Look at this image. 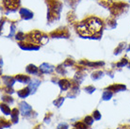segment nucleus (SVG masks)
<instances>
[{"instance_id": "2", "label": "nucleus", "mask_w": 130, "mask_h": 129, "mask_svg": "<svg viewBox=\"0 0 130 129\" xmlns=\"http://www.w3.org/2000/svg\"><path fill=\"white\" fill-rule=\"evenodd\" d=\"M20 109H21V112L23 113L24 115H28L31 112V107L25 102L20 104Z\"/></svg>"}, {"instance_id": "18", "label": "nucleus", "mask_w": 130, "mask_h": 129, "mask_svg": "<svg viewBox=\"0 0 130 129\" xmlns=\"http://www.w3.org/2000/svg\"><path fill=\"white\" fill-rule=\"evenodd\" d=\"M74 129H78V128H76V127H75V128H74Z\"/></svg>"}, {"instance_id": "12", "label": "nucleus", "mask_w": 130, "mask_h": 129, "mask_svg": "<svg viewBox=\"0 0 130 129\" xmlns=\"http://www.w3.org/2000/svg\"><path fill=\"white\" fill-rule=\"evenodd\" d=\"M93 119L96 120V121H98V120L101 119V113H99V111H94L93 112Z\"/></svg>"}, {"instance_id": "14", "label": "nucleus", "mask_w": 130, "mask_h": 129, "mask_svg": "<svg viewBox=\"0 0 130 129\" xmlns=\"http://www.w3.org/2000/svg\"><path fill=\"white\" fill-rule=\"evenodd\" d=\"M68 128H69V126L66 123H61L58 126V129H68Z\"/></svg>"}, {"instance_id": "11", "label": "nucleus", "mask_w": 130, "mask_h": 129, "mask_svg": "<svg viewBox=\"0 0 130 129\" xmlns=\"http://www.w3.org/2000/svg\"><path fill=\"white\" fill-rule=\"evenodd\" d=\"M111 96H112V93H111L110 91H106L104 93V95H103V99L104 100H109L111 98Z\"/></svg>"}, {"instance_id": "15", "label": "nucleus", "mask_w": 130, "mask_h": 129, "mask_svg": "<svg viewBox=\"0 0 130 129\" xmlns=\"http://www.w3.org/2000/svg\"><path fill=\"white\" fill-rule=\"evenodd\" d=\"M63 100H64L63 98H60V99H59V100L55 101V102H54V104H55L57 107H60V106H61V104L63 103Z\"/></svg>"}, {"instance_id": "6", "label": "nucleus", "mask_w": 130, "mask_h": 129, "mask_svg": "<svg viewBox=\"0 0 130 129\" xmlns=\"http://www.w3.org/2000/svg\"><path fill=\"white\" fill-rule=\"evenodd\" d=\"M28 93H29L28 89H25V90H22L21 91H19V92H18V95H19L21 98H25V97H26L28 95Z\"/></svg>"}, {"instance_id": "7", "label": "nucleus", "mask_w": 130, "mask_h": 129, "mask_svg": "<svg viewBox=\"0 0 130 129\" xmlns=\"http://www.w3.org/2000/svg\"><path fill=\"white\" fill-rule=\"evenodd\" d=\"M59 85H60L62 90H67L69 88V86H70V83L67 80H61L59 82Z\"/></svg>"}, {"instance_id": "16", "label": "nucleus", "mask_w": 130, "mask_h": 129, "mask_svg": "<svg viewBox=\"0 0 130 129\" xmlns=\"http://www.w3.org/2000/svg\"><path fill=\"white\" fill-rule=\"evenodd\" d=\"M10 125V123H6V122H5V120H2V122H1V126H2V128H5V127H9Z\"/></svg>"}, {"instance_id": "9", "label": "nucleus", "mask_w": 130, "mask_h": 129, "mask_svg": "<svg viewBox=\"0 0 130 129\" xmlns=\"http://www.w3.org/2000/svg\"><path fill=\"white\" fill-rule=\"evenodd\" d=\"M75 126L78 129H87V125L85 123H76Z\"/></svg>"}, {"instance_id": "13", "label": "nucleus", "mask_w": 130, "mask_h": 129, "mask_svg": "<svg viewBox=\"0 0 130 129\" xmlns=\"http://www.w3.org/2000/svg\"><path fill=\"white\" fill-rule=\"evenodd\" d=\"M36 71H37V69H36L35 66H28V68H27V72L28 73H30V74H33V73H36Z\"/></svg>"}, {"instance_id": "10", "label": "nucleus", "mask_w": 130, "mask_h": 129, "mask_svg": "<svg viewBox=\"0 0 130 129\" xmlns=\"http://www.w3.org/2000/svg\"><path fill=\"white\" fill-rule=\"evenodd\" d=\"M17 80L20 81V82H27V81H29V78L26 77L24 75H18L17 76Z\"/></svg>"}, {"instance_id": "1", "label": "nucleus", "mask_w": 130, "mask_h": 129, "mask_svg": "<svg viewBox=\"0 0 130 129\" xmlns=\"http://www.w3.org/2000/svg\"><path fill=\"white\" fill-rule=\"evenodd\" d=\"M99 28H100V23L98 22L97 20H91L90 22L86 23V25L82 26L79 31L83 35L90 36L99 31Z\"/></svg>"}, {"instance_id": "3", "label": "nucleus", "mask_w": 130, "mask_h": 129, "mask_svg": "<svg viewBox=\"0 0 130 129\" xmlns=\"http://www.w3.org/2000/svg\"><path fill=\"white\" fill-rule=\"evenodd\" d=\"M18 110H17V108H14V109L11 111V113H10V115H11V121H12L14 123H16L17 122H18Z\"/></svg>"}, {"instance_id": "5", "label": "nucleus", "mask_w": 130, "mask_h": 129, "mask_svg": "<svg viewBox=\"0 0 130 129\" xmlns=\"http://www.w3.org/2000/svg\"><path fill=\"white\" fill-rule=\"evenodd\" d=\"M1 110H2V112L3 113H5L6 115H9V114H10L11 113V111H10V107H8L7 105H1Z\"/></svg>"}, {"instance_id": "4", "label": "nucleus", "mask_w": 130, "mask_h": 129, "mask_svg": "<svg viewBox=\"0 0 130 129\" xmlns=\"http://www.w3.org/2000/svg\"><path fill=\"white\" fill-rule=\"evenodd\" d=\"M41 70H42L43 73H51L53 71V68L50 66V65L47 64H42V67H41Z\"/></svg>"}, {"instance_id": "17", "label": "nucleus", "mask_w": 130, "mask_h": 129, "mask_svg": "<svg viewBox=\"0 0 130 129\" xmlns=\"http://www.w3.org/2000/svg\"><path fill=\"white\" fill-rule=\"evenodd\" d=\"M85 90H87V91H89V92H91L92 90H94V88H91V87H90V88H87V89H85Z\"/></svg>"}, {"instance_id": "8", "label": "nucleus", "mask_w": 130, "mask_h": 129, "mask_svg": "<svg viewBox=\"0 0 130 129\" xmlns=\"http://www.w3.org/2000/svg\"><path fill=\"white\" fill-rule=\"evenodd\" d=\"M84 123H86V124H88V125H91V124L93 123V119H92L91 116H87L84 120Z\"/></svg>"}]
</instances>
